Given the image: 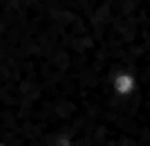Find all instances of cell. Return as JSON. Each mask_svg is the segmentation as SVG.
I'll return each mask as SVG.
<instances>
[{
	"label": "cell",
	"instance_id": "obj_1",
	"mask_svg": "<svg viewBox=\"0 0 150 146\" xmlns=\"http://www.w3.org/2000/svg\"><path fill=\"white\" fill-rule=\"evenodd\" d=\"M110 88L117 97L121 99H130L134 92H137V76L130 70H119L112 74V81H110Z\"/></svg>",
	"mask_w": 150,
	"mask_h": 146
},
{
	"label": "cell",
	"instance_id": "obj_2",
	"mask_svg": "<svg viewBox=\"0 0 150 146\" xmlns=\"http://www.w3.org/2000/svg\"><path fill=\"white\" fill-rule=\"evenodd\" d=\"M0 146H9V144H7V142H0Z\"/></svg>",
	"mask_w": 150,
	"mask_h": 146
}]
</instances>
